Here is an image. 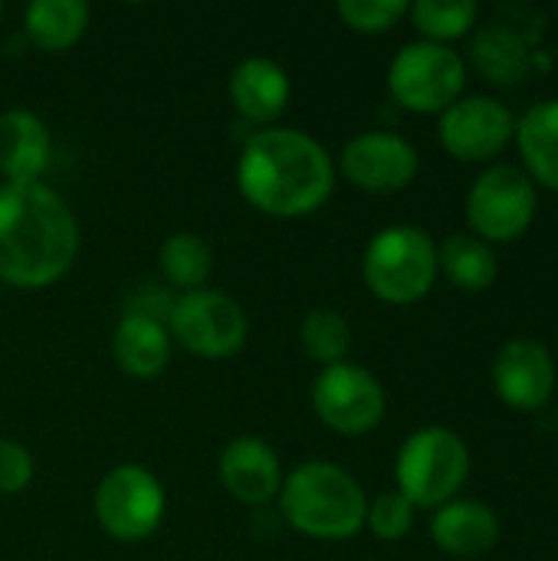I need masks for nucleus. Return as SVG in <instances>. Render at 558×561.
<instances>
[{"instance_id":"f257e3e1","label":"nucleus","mask_w":558,"mask_h":561,"mask_svg":"<svg viewBox=\"0 0 558 561\" xmlns=\"http://www.w3.org/2000/svg\"><path fill=\"white\" fill-rule=\"evenodd\" d=\"M79 256V224L72 207L43 181L0 184V283L13 289H46L62 279Z\"/></svg>"},{"instance_id":"f03ea898","label":"nucleus","mask_w":558,"mask_h":561,"mask_svg":"<svg viewBox=\"0 0 558 561\" xmlns=\"http://www.w3.org/2000/svg\"><path fill=\"white\" fill-rule=\"evenodd\" d=\"M237 187L266 217L296 220L316 214L335 187L326 145L299 128H263L247 138L237 161Z\"/></svg>"},{"instance_id":"7ed1b4c3","label":"nucleus","mask_w":558,"mask_h":561,"mask_svg":"<svg viewBox=\"0 0 558 561\" xmlns=\"http://www.w3.org/2000/svg\"><path fill=\"white\" fill-rule=\"evenodd\" d=\"M276 503L299 536L319 542H345L365 529L368 496L362 483L332 460H306L286 473Z\"/></svg>"},{"instance_id":"20e7f679","label":"nucleus","mask_w":558,"mask_h":561,"mask_svg":"<svg viewBox=\"0 0 558 561\" xmlns=\"http://www.w3.org/2000/svg\"><path fill=\"white\" fill-rule=\"evenodd\" d=\"M437 243L428 230L391 224L378 230L362 256V279L368 293L391 306L421 302L437 279Z\"/></svg>"},{"instance_id":"39448f33","label":"nucleus","mask_w":558,"mask_h":561,"mask_svg":"<svg viewBox=\"0 0 558 561\" xmlns=\"http://www.w3.org/2000/svg\"><path fill=\"white\" fill-rule=\"evenodd\" d=\"M470 473V450L460 434L447 427L414 431L395 460L398 493L414 510H441L457 500Z\"/></svg>"},{"instance_id":"423d86ee","label":"nucleus","mask_w":558,"mask_h":561,"mask_svg":"<svg viewBox=\"0 0 558 561\" xmlns=\"http://www.w3.org/2000/svg\"><path fill=\"white\" fill-rule=\"evenodd\" d=\"M467 82L464 56L444 43H408L388 66V89L395 102L418 115H441L460 95Z\"/></svg>"},{"instance_id":"0eeeda50","label":"nucleus","mask_w":558,"mask_h":561,"mask_svg":"<svg viewBox=\"0 0 558 561\" xmlns=\"http://www.w3.org/2000/svg\"><path fill=\"white\" fill-rule=\"evenodd\" d=\"M95 523L115 542H141L164 523L168 496L161 480L141 463L112 467L95 486Z\"/></svg>"},{"instance_id":"6e6552de","label":"nucleus","mask_w":558,"mask_h":561,"mask_svg":"<svg viewBox=\"0 0 558 561\" xmlns=\"http://www.w3.org/2000/svg\"><path fill=\"white\" fill-rule=\"evenodd\" d=\"M247 312L243 306L220 293V289H194L178 293L171 316H168V335L174 345L197 358H230L247 345Z\"/></svg>"},{"instance_id":"1a4fd4ad","label":"nucleus","mask_w":558,"mask_h":561,"mask_svg":"<svg viewBox=\"0 0 558 561\" xmlns=\"http://www.w3.org/2000/svg\"><path fill=\"white\" fill-rule=\"evenodd\" d=\"M536 217V184L516 164L487 168L467 194V220L483 243H510Z\"/></svg>"},{"instance_id":"9d476101","label":"nucleus","mask_w":558,"mask_h":561,"mask_svg":"<svg viewBox=\"0 0 558 561\" xmlns=\"http://www.w3.org/2000/svg\"><path fill=\"white\" fill-rule=\"evenodd\" d=\"M385 408L388 401L382 381L362 365L339 362L322 368L312 381V411L335 434L358 437L375 431L385 417Z\"/></svg>"},{"instance_id":"9b49d317","label":"nucleus","mask_w":558,"mask_h":561,"mask_svg":"<svg viewBox=\"0 0 558 561\" xmlns=\"http://www.w3.org/2000/svg\"><path fill=\"white\" fill-rule=\"evenodd\" d=\"M441 145L451 158L477 164L497 158L516 135L513 112L490 95H460L437 125Z\"/></svg>"},{"instance_id":"f8f14e48","label":"nucleus","mask_w":558,"mask_h":561,"mask_svg":"<svg viewBox=\"0 0 558 561\" xmlns=\"http://www.w3.org/2000/svg\"><path fill=\"white\" fill-rule=\"evenodd\" d=\"M418 148L395 131H362L342 154L339 168L365 194H398L418 178Z\"/></svg>"},{"instance_id":"ddd939ff","label":"nucleus","mask_w":558,"mask_h":561,"mask_svg":"<svg viewBox=\"0 0 558 561\" xmlns=\"http://www.w3.org/2000/svg\"><path fill=\"white\" fill-rule=\"evenodd\" d=\"M493 388L513 411H539L556 388V362L536 339H510L493 358Z\"/></svg>"},{"instance_id":"4468645a","label":"nucleus","mask_w":558,"mask_h":561,"mask_svg":"<svg viewBox=\"0 0 558 561\" xmlns=\"http://www.w3.org/2000/svg\"><path fill=\"white\" fill-rule=\"evenodd\" d=\"M220 483L224 490L240 503V506H270L280 496L283 486V463L276 457V450L253 434L234 437L224 450H220Z\"/></svg>"},{"instance_id":"2eb2a0df","label":"nucleus","mask_w":558,"mask_h":561,"mask_svg":"<svg viewBox=\"0 0 558 561\" xmlns=\"http://www.w3.org/2000/svg\"><path fill=\"white\" fill-rule=\"evenodd\" d=\"M227 92H230L234 108L247 122L270 128V122H276L286 112L289 95H293V82H289V72L276 59L247 56L234 66Z\"/></svg>"},{"instance_id":"dca6fc26","label":"nucleus","mask_w":558,"mask_h":561,"mask_svg":"<svg viewBox=\"0 0 558 561\" xmlns=\"http://www.w3.org/2000/svg\"><path fill=\"white\" fill-rule=\"evenodd\" d=\"M53 158V135L46 122L26 108L0 112V174L3 184H33Z\"/></svg>"},{"instance_id":"f3484780","label":"nucleus","mask_w":558,"mask_h":561,"mask_svg":"<svg viewBox=\"0 0 558 561\" xmlns=\"http://www.w3.org/2000/svg\"><path fill=\"white\" fill-rule=\"evenodd\" d=\"M431 539L454 559L487 556L500 539V519L477 500H451L431 519Z\"/></svg>"},{"instance_id":"a211bd4d","label":"nucleus","mask_w":558,"mask_h":561,"mask_svg":"<svg viewBox=\"0 0 558 561\" xmlns=\"http://www.w3.org/2000/svg\"><path fill=\"white\" fill-rule=\"evenodd\" d=\"M171 335L168 325L138 312H125L112 332V358L128 378H158L171 362Z\"/></svg>"},{"instance_id":"6ab92c4d","label":"nucleus","mask_w":558,"mask_h":561,"mask_svg":"<svg viewBox=\"0 0 558 561\" xmlns=\"http://www.w3.org/2000/svg\"><path fill=\"white\" fill-rule=\"evenodd\" d=\"M516 145L533 184L558 194V99L536 102L516 125Z\"/></svg>"},{"instance_id":"aec40b11","label":"nucleus","mask_w":558,"mask_h":561,"mask_svg":"<svg viewBox=\"0 0 558 561\" xmlns=\"http://www.w3.org/2000/svg\"><path fill=\"white\" fill-rule=\"evenodd\" d=\"M23 30L33 46L43 53L72 49L89 30V3L86 0H33L23 10Z\"/></svg>"},{"instance_id":"412c9836","label":"nucleus","mask_w":558,"mask_h":561,"mask_svg":"<svg viewBox=\"0 0 558 561\" xmlns=\"http://www.w3.org/2000/svg\"><path fill=\"white\" fill-rule=\"evenodd\" d=\"M470 56H474L477 69L497 85L523 82L529 76V66H533V53H529L526 39L506 26L480 30L470 43Z\"/></svg>"},{"instance_id":"4be33fe9","label":"nucleus","mask_w":558,"mask_h":561,"mask_svg":"<svg viewBox=\"0 0 558 561\" xmlns=\"http://www.w3.org/2000/svg\"><path fill=\"white\" fill-rule=\"evenodd\" d=\"M437 270L464 293H480L497 279V253L474 233H451L437 247Z\"/></svg>"},{"instance_id":"5701e85b","label":"nucleus","mask_w":558,"mask_h":561,"mask_svg":"<svg viewBox=\"0 0 558 561\" xmlns=\"http://www.w3.org/2000/svg\"><path fill=\"white\" fill-rule=\"evenodd\" d=\"M158 266H161V276L174 289L194 293V289H204L210 279L214 250L197 233H171L158 250Z\"/></svg>"},{"instance_id":"b1692460","label":"nucleus","mask_w":558,"mask_h":561,"mask_svg":"<svg viewBox=\"0 0 558 561\" xmlns=\"http://www.w3.org/2000/svg\"><path fill=\"white\" fill-rule=\"evenodd\" d=\"M408 16L428 43L451 46L474 30L480 7L474 0H418L408 7Z\"/></svg>"},{"instance_id":"393cba45","label":"nucleus","mask_w":558,"mask_h":561,"mask_svg":"<svg viewBox=\"0 0 558 561\" xmlns=\"http://www.w3.org/2000/svg\"><path fill=\"white\" fill-rule=\"evenodd\" d=\"M299 345L316 365H339L352 348V325L339 309H312L299 325Z\"/></svg>"},{"instance_id":"a878e982","label":"nucleus","mask_w":558,"mask_h":561,"mask_svg":"<svg viewBox=\"0 0 558 561\" xmlns=\"http://www.w3.org/2000/svg\"><path fill=\"white\" fill-rule=\"evenodd\" d=\"M414 526V506L398 493V490H388L382 496H375L368 503V513H365V529H372L375 539L382 542H398L411 533Z\"/></svg>"},{"instance_id":"bb28decb","label":"nucleus","mask_w":558,"mask_h":561,"mask_svg":"<svg viewBox=\"0 0 558 561\" xmlns=\"http://www.w3.org/2000/svg\"><path fill=\"white\" fill-rule=\"evenodd\" d=\"M405 0H339L335 13L355 33H388L401 16H408Z\"/></svg>"},{"instance_id":"cd10ccee","label":"nucleus","mask_w":558,"mask_h":561,"mask_svg":"<svg viewBox=\"0 0 558 561\" xmlns=\"http://www.w3.org/2000/svg\"><path fill=\"white\" fill-rule=\"evenodd\" d=\"M33 470H36V463L23 444L0 440V493L3 496L23 493L33 483Z\"/></svg>"},{"instance_id":"c85d7f7f","label":"nucleus","mask_w":558,"mask_h":561,"mask_svg":"<svg viewBox=\"0 0 558 561\" xmlns=\"http://www.w3.org/2000/svg\"><path fill=\"white\" fill-rule=\"evenodd\" d=\"M0 16H3V3H0Z\"/></svg>"},{"instance_id":"c756f323","label":"nucleus","mask_w":558,"mask_h":561,"mask_svg":"<svg viewBox=\"0 0 558 561\" xmlns=\"http://www.w3.org/2000/svg\"><path fill=\"white\" fill-rule=\"evenodd\" d=\"M0 289H3V283H0Z\"/></svg>"}]
</instances>
